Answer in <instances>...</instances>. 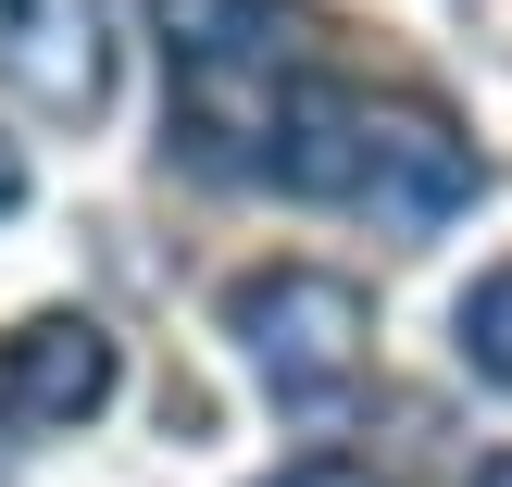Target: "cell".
<instances>
[{"label": "cell", "instance_id": "obj_1", "mask_svg": "<svg viewBox=\"0 0 512 487\" xmlns=\"http://www.w3.org/2000/svg\"><path fill=\"white\" fill-rule=\"evenodd\" d=\"M150 38L175 75V163L188 175H263L275 113L300 88V38H313V0H150Z\"/></svg>", "mask_w": 512, "mask_h": 487}, {"label": "cell", "instance_id": "obj_2", "mask_svg": "<svg viewBox=\"0 0 512 487\" xmlns=\"http://www.w3.org/2000/svg\"><path fill=\"white\" fill-rule=\"evenodd\" d=\"M225 325H238L250 375H263L288 413H325V400L363 375V350H375V300L350 288L338 263H263V275H238V288H225Z\"/></svg>", "mask_w": 512, "mask_h": 487}, {"label": "cell", "instance_id": "obj_3", "mask_svg": "<svg viewBox=\"0 0 512 487\" xmlns=\"http://www.w3.org/2000/svg\"><path fill=\"white\" fill-rule=\"evenodd\" d=\"M488 200V163H475V138L438 113V100H375V163H363V213L388 225L400 250L438 238L450 213H475Z\"/></svg>", "mask_w": 512, "mask_h": 487}, {"label": "cell", "instance_id": "obj_4", "mask_svg": "<svg viewBox=\"0 0 512 487\" xmlns=\"http://www.w3.org/2000/svg\"><path fill=\"white\" fill-rule=\"evenodd\" d=\"M113 338H100L88 313H38L0 338V438H63V425H88L100 400H113Z\"/></svg>", "mask_w": 512, "mask_h": 487}, {"label": "cell", "instance_id": "obj_5", "mask_svg": "<svg viewBox=\"0 0 512 487\" xmlns=\"http://www.w3.org/2000/svg\"><path fill=\"white\" fill-rule=\"evenodd\" d=\"M0 88L38 125H88L113 100V50H100L88 0H0Z\"/></svg>", "mask_w": 512, "mask_h": 487}, {"label": "cell", "instance_id": "obj_6", "mask_svg": "<svg viewBox=\"0 0 512 487\" xmlns=\"http://www.w3.org/2000/svg\"><path fill=\"white\" fill-rule=\"evenodd\" d=\"M363 163H375V100L338 88V75H300L288 113H275L263 175H275L288 200H363Z\"/></svg>", "mask_w": 512, "mask_h": 487}, {"label": "cell", "instance_id": "obj_7", "mask_svg": "<svg viewBox=\"0 0 512 487\" xmlns=\"http://www.w3.org/2000/svg\"><path fill=\"white\" fill-rule=\"evenodd\" d=\"M450 350H463L475 388H512V263H488L463 300H450Z\"/></svg>", "mask_w": 512, "mask_h": 487}, {"label": "cell", "instance_id": "obj_8", "mask_svg": "<svg viewBox=\"0 0 512 487\" xmlns=\"http://www.w3.org/2000/svg\"><path fill=\"white\" fill-rule=\"evenodd\" d=\"M263 487H388L375 463H350V450H300V463H275Z\"/></svg>", "mask_w": 512, "mask_h": 487}, {"label": "cell", "instance_id": "obj_9", "mask_svg": "<svg viewBox=\"0 0 512 487\" xmlns=\"http://www.w3.org/2000/svg\"><path fill=\"white\" fill-rule=\"evenodd\" d=\"M0 213H25V163H13V138H0Z\"/></svg>", "mask_w": 512, "mask_h": 487}, {"label": "cell", "instance_id": "obj_10", "mask_svg": "<svg viewBox=\"0 0 512 487\" xmlns=\"http://www.w3.org/2000/svg\"><path fill=\"white\" fill-rule=\"evenodd\" d=\"M475 487H512V450H488V463H475Z\"/></svg>", "mask_w": 512, "mask_h": 487}]
</instances>
